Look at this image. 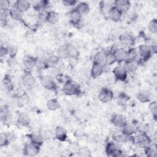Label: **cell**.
Masks as SVG:
<instances>
[{
    "mask_svg": "<svg viewBox=\"0 0 157 157\" xmlns=\"http://www.w3.org/2000/svg\"><path fill=\"white\" fill-rule=\"evenodd\" d=\"M54 136L58 140L64 141L67 139V131L64 127L58 126L55 129Z\"/></svg>",
    "mask_w": 157,
    "mask_h": 157,
    "instance_id": "cell-17",
    "label": "cell"
},
{
    "mask_svg": "<svg viewBox=\"0 0 157 157\" xmlns=\"http://www.w3.org/2000/svg\"><path fill=\"white\" fill-rule=\"evenodd\" d=\"M117 142L114 141L109 142L105 146V152L108 155L113 156L115 153L118 150Z\"/></svg>",
    "mask_w": 157,
    "mask_h": 157,
    "instance_id": "cell-25",
    "label": "cell"
},
{
    "mask_svg": "<svg viewBox=\"0 0 157 157\" xmlns=\"http://www.w3.org/2000/svg\"><path fill=\"white\" fill-rule=\"evenodd\" d=\"M59 19V14L55 11H49L47 12L45 20L51 25L56 24Z\"/></svg>",
    "mask_w": 157,
    "mask_h": 157,
    "instance_id": "cell-23",
    "label": "cell"
},
{
    "mask_svg": "<svg viewBox=\"0 0 157 157\" xmlns=\"http://www.w3.org/2000/svg\"><path fill=\"white\" fill-rule=\"evenodd\" d=\"M148 28L150 33L153 34H156L157 33V20L156 18L151 20L149 22Z\"/></svg>",
    "mask_w": 157,
    "mask_h": 157,
    "instance_id": "cell-35",
    "label": "cell"
},
{
    "mask_svg": "<svg viewBox=\"0 0 157 157\" xmlns=\"http://www.w3.org/2000/svg\"><path fill=\"white\" fill-rule=\"evenodd\" d=\"M138 52L140 58L144 61H147L152 55V51L150 45L141 44L138 47Z\"/></svg>",
    "mask_w": 157,
    "mask_h": 157,
    "instance_id": "cell-3",
    "label": "cell"
},
{
    "mask_svg": "<svg viewBox=\"0 0 157 157\" xmlns=\"http://www.w3.org/2000/svg\"><path fill=\"white\" fill-rule=\"evenodd\" d=\"M140 56L138 50L134 47H131L127 50V58L125 62H136L139 60Z\"/></svg>",
    "mask_w": 157,
    "mask_h": 157,
    "instance_id": "cell-13",
    "label": "cell"
},
{
    "mask_svg": "<svg viewBox=\"0 0 157 157\" xmlns=\"http://www.w3.org/2000/svg\"><path fill=\"white\" fill-rule=\"evenodd\" d=\"M75 9L80 13V14L83 16V15H86L89 12L90 6L86 2H80L77 5Z\"/></svg>",
    "mask_w": 157,
    "mask_h": 157,
    "instance_id": "cell-27",
    "label": "cell"
},
{
    "mask_svg": "<svg viewBox=\"0 0 157 157\" xmlns=\"http://www.w3.org/2000/svg\"><path fill=\"white\" fill-rule=\"evenodd\" d=\"M144 150L146 155L148 156H155L156 155V150L150 145L144 148Z\"/></svg>",
    "mask_w": 157,
    "mask_h": 157,
    "instance_id": "cell-41",
    "label": "cell"
},
{
    "mask_svg": "<svg viewBox=\"0 0 157 157\" xmlns=\"http://www.w3.org/2000/svg\"><path fill=\"white\" fill-rule=\"evenodd\" d=\"M62 91L67 96H72L78 94L79 89L78 86L71 80H67L63 85Z\"/></svg>",
    "mask_w": 157,
    "mask_h": 157,
    "instance_id": "cell-1",
    "label": "cell"
},
{
    "mask_svg": "<svg viewBox=\"0 0 157 157\" xmlns=\"http://www.w3.org/2000/svg\"><path fill=\"white\" fill-rule=\"evenodd\" d=\"M134 140L138 147L144 148L150 145L151 143V139L147 134L138 133V134L134 137Z\"/></svg>",
    "mask_w": 157,
    "mask_h": 157,
    "instance_id": "cell-4",
    "label": "cell"
},
{
    "mask_svg": "<svg viewBox=\"0 0 157 157\" xmlns=\"http://www.w3.org/2000/svg\"><path fill=\"white\" fill-rule=\"evenodd\" d=\"M98 98L103 103L109 102L113 98V91L107 88H102L99 93Z\"/></svg>",
    "mask_w": 157,
    "mask_h": 157,
    "instance_id": "cell-6",
    "label": "cell"
},
{
    "mask_svg": "<svg viewBox=\"0 0 157 157\" xmlns=\"http://www.w3.org/2000/svg\"><path fill=\"white\" fill-rule=\"evenodd\" d=\"M17 123L21 126H28L31 123L30 116L25 112H21L18 114L17 119Z\"/></svg>",
    "mask_w": 157,
    "mask_h": 157,
    "instance_id": "cell-16",
    "label": "cell"
},
{
    "mask_svg": "<svg viewBox=\"0 0 157 157\" xmlns=\"http://www.w3.org/2000/svg\"><path fill=\"white\" fill-rule=\"evenodd\" d=\"M111 121L115 126L120 128H121L128 122L126 117L124 115L118 113L114 114L112 116Z\"/></svg>",
    "mask_w": 157,
    "mask_h": 157,
    "instance_id": "cell-11",
    "label": "cell"
},
{
    "mask_svg": "<svg viewBox=\"0 0 157 157\" xmlns=\"http://www.w3.org/2000/svg\"><path fill=\"white\" fill-rule=\"evenodd\" d=\"M40 134L42 136V137H43L44 140H50L53 137V134L52 132L48 130V129H44L43 131H42L40 132Z\"/></svg>",
    "mask_w": 157,
    "mask_h": 157,
    "instance_id": "cell-42",
    "label": "cell"
},
{
    "mask_svg": "<svg viewBox=\"0 0 157 157\" xmlns=\"http://www.w3.org/2000/svg\"><path fill=\"white\" fill-rule=\"evenodd\" d=\"M46 105H47V107L48 110H57L59 108L60 104H59V102L58 101V99L52 98V99H50L49 100L47 101Z\"/></svg>",
    "mask_w": 157,
    "mask_h": 157,
    "instance_id": "cell-29",
    "label": "cell"
},
{
    "mask_svg": "<svg viewBox=\"0 0 157 157\" xmlns=\"http://www.w3.org/2000/svg\"><path fill=\"white\" fill-rule=\"evenodd\" d=\"M29 102V97L26 93L23 94L22 96L18 98L17 103L20 106L25 105L28 104Z\"/></svg>",
    "mask_w": 157,
    "mask_h": 157,
    "instance_id": "cell-38",
    "label": "cell"
},
{
    "mask_svg": "<svg viewBox=\"0 0 157 157\" xmlns=\"http://www.w3.org/2000/svg\"><path fill=\"white\" fill-rule=\"evenodd\" d=\"M6 47L7 48L8 55H9V57H15L18 52L17 47L13 44H9Z\"/></svg>",
    "mask_w": 157,
    "mask_h": 157,
    "instance_id": "cell-34",
    "label": "cell"
},
{
    "mask_svg": "<svg viewBox=\"0 0 157 157\" xmlns=\"http://www.w3.org/2000/svg\"><path fill=\"white\" fill-rule=\"evenodd\" d=\"M7 64L9 67H13L16 66V64H17V60L15 59V57H9V59L7 61Z\"/></svg>",
    "mask_w": 157,
    "mask_h": 157,
    "instance_id": "cell-47",
    "label": "cell"
},
{
    "mask_svg": "<svg viewBox=\"0 0 157 157\" xmlns=\"http://www.w3.org/2000/svg\"><path fill=\"white\" fill-rule=\"evenodd\" d=\"M136 98L140 102H148L150 99V94L147 90H142L137 93Z\"/></svg>",
    "mask_w": 157,
    "mask_h": 157,
    "instance_id": "cell-26",
    "label": "cell"
},
{
    "mask_svg": "<svg viewBox=\"0 0 157 157\" xmlns=\"http://www.w3.org/2000/svg\"><path fill=\"white\" fill-rule=\"evenodd\" d=\"M48 65L47 59H44L42 58H35L34 67L39 70L44 69Z\"/></svg>",
    "mask_w": 157,
    "mask_h": 157,
    "instance_id": "cell-31",
    "label": "cell"
},
{
    "mask_svg": "<svg viewBox=\"0 0 157 157\" xmlns=\"http://www.w3.org/2000/svg\"><path fill=\"white\" fill-rule=\"evenodd\" d=\"M34 62H35V58L30 56H26L25 57H24V59H23L24 67L28 71H30L34 67Z\"/></svg>",
    "mask_w": 157,
    "mask_h": 157,
    "instance_id": "cell-28",
    "label": "cell"
},
{
    "mask_svg": "<svg viewBox=\"0 0 157 157\" xmlns=\"http://www.w3.org/2000/svg\"><path fill=\"white\" fill-rule=\"evenodd\" d=\"M66 50L68 55V58L72 59H77L79 56V51L78 48L72 44H69L66 45Z\"/></svg>",
    "mask_w": 157,
    "mask_h": 157,
    "instance_id": "cell-22",
    "label": "cell"
},
{
    "mask_svg": "<svg viewBox=\"0 0 157 157\" xmlns=\"http://www.w3.org/2000/svg\"><path fill=\"white\" fill-rule=\"evenodd\" d=\"M104 71V65L93 63V65L90 69V74L92 77L97 78L101 76Z\"/></svg>",
    "mask_w": 157,
    "mask_h": 157,
    "instance_id": "cell-18",
    "label": "cell"
},
{
    "mask_svg": "<svg viewBox=\"0 0 157 157\" xmlns=\"http://www.w3.org/2000/svg\"><path fill=\"white\" fill-rule=\"evenodd\" d=\"M82 16L77 10L75 8L72 9L69 13V19L71 23L74 25H79L82 21Z\"/></svg>",
    "mask_w": 157,
    "mask_h": 157,
    "instance_id": "cell-14",
    "label": "cell"
},
{
    "mask_svg": "<svg viewBox=\"0 0 157 157\" xmlns=\"http://www.w3.org/2000/svg\"><path fill=\"white\" fill-rule=\"evenodd\" d=\"M113 3L114 6L123 13L128 12L131 7V3L128 0H116Z\"/></svg>",
    "mask_w": 157,
    "mask_h": 157,
    "instance_id": "cell-15",
    "label": "cell"
},
{
    "mask_svg": "<svg viewBox=\"0 0 157 157\" xmlns=\"http://www.w3.org/2000/svg\"><path fill=\"white\" fill-rule=\"evenodd\" d=\"M121 132L123 134L130 137L137 132V125L132 123L127 122L122 128Z\"/></svg>",
    "mask_w": 157,
    "mask_h": 157,
    "instance_id": "cell-12",
    "label": "cell"
},
{
    "mask_svg": "<svg viewBox=\"0 0 157 157\" xmlns=\"http://www.w3.org/2000/svg\"><path fill=\"white\" fill-rule=\"evenodd\" d=\"M112 72L115 78L117 80H120V81L126 80L128 77V74L124 65L123 66L118 65L115 66L113 68Z\"/></svg>",
    "mask_w": 157,
    "mask_h": 157,
    "instance_id": "cell-5",
    "label": "cell"
},
{
    "mask_svg": "<svg viewBox=\"0 0 157 157\" xmlns=\"http://www.w3.org/2000/svg\"><path fill=\"white\" fill-rule=\"evenodd\" d=\"M78 155L80 156L89 157L91 156L90 149L86 147H82L78 148Z\"/></svg>",
    "mask_w": 157,
    "mask_h": 157,
    "instance_id": "cell-37",
    "label": "cell"
},
{
    "mask_svg": "<svg viewBox=\"0 0 157 157\" xmlns=\"http://www.w3.org/2000/svg\"><path fill=\"white\" fill-rule=\"evenodd\" d=\"M4 87H6L7 90H10V91L12 90L13 89V88L12 82L9 78H4Z\"/></svg>",
    "mask_w": 157,
    "mask_h": 157,
    "instance_id": "cell-45",
    "label": "cell"
},
{
    "mask_svg": "<svg viewBox=\"0 0 157 157\" xmlns=\"http://www.w3.org/2000/svg\"><path fill=\"white\" fill-rule=\"evenodd\" d=\"M119 40L123 48H131L134 43V37L128 33L121 34L119 37Z\"/></svg>",
    "mask_w": 157,
    "mask_h": 157,
    "instance_id": "cell-7",
    "label": "cell"
},
{
    "mask_svg": "<svg viewBox=\"0 0 157 157\" xmlns=\"http://www.w3.org/2000/svg\"><path fill=\"white\" fill-rule=\"evenodd\" d=\"M20 11L24 13L28 10L31 7V2L27 0H18L15 3V6Z\"/></svg>",
    "mask_w": 157,
    "mask_h": 157,
    "instance_id": "cell-20",
    "label": "cell"
},
{
    "mask_svg": "<svg viewBox=\"0 0 157 157\" xmlns=\"http://www.w3.org/2000/svg\"><path fill=\"white\" fill-rule=\"evenodd\" d=\"M148 109L152 113V115L155 118H156L157 115V102L156 101H153L148 105Z\"/></svg>",
    "mask_w": 157,
    "mask_h": 157,
    "instance_id": "cell-39",
    "label": "cell"
},
{
    "mask_svg": "<svg viewBox=\"0 0 157 157\" xmlns=\"http://www.w3.org/2000/svg\"><path fill=\"white\" fill-rule=\"evenodd\" d=\"M116 58L117 62L121 63L125 62L127 58V50L123 47H118L114 49L113 51L111 50Z\"/></svg>",
    "mask_w": 157,
    "mask_h": 157,
    "instance_id": "cell-9",
    "label": "cell"
},
{
    "mask_svg": "<svg viewBox=\"0 0 157 157\" xmlns=\"http://www.w3.org/2000/svg\"><path fill=\"white\" fill-rule=\"evenodd\" d=\"M8 55V50L6 46L1 45L0 47V56L1 58Z\"/></svg>",
    "mask_w": 157,
    "mask_h": 157,
    "instance_id": "cell-48",
    "label": "cell"
},
{
    "mask_svg": "<svg viewBox=\"0 0 157 157\" xmlns=\"http://www.w3.org/2000/svg\"><path fill=\"white\" fill-rule=\"evenodd\" d=\"M22 83L25 87L30 88L35 83V79L30 72L26 73L22 77Z\"/></svg>",
    "mask_w": 157,
    "mask_h": 157,
    "instance_id": "cell-21",
    "label": "cell"
},
{
    "mask_svg": "<svg viewBox=\"0 0 157 157\" xmlns=\"http://www.w3.org/2000/svg\"><path fill=\"white\" fill-rule=\"evenodd\" d=\"M9 142L8 134L5 133H1L0 134V146L1 147L7 145Z\"/></svg>",
    "mask_w": 157,
    "mask_h": 157,
    "instance_id": "cell-40",
    "label": "cell"
},
{
    "mask_svg": "<svg viewBox=\"0 0 157 157\" xmlns=\"http://www.w3.org/2000/svg\"><path fill=\"white\" fill-rule=\"evenodd\" d=\"M61 2L65 6L71 7V6H73L75 5L76 4H77L78 2L77 1H74V0H63L61 1Z\"/></svg>",
    "mask_w": 157,
    "mask_h": 157,
    "instance_id": "cell-46",
    "label": "cell"
},
{
    "mask_svg": "<svg viewBox=\"0 0 157 157\" xmlns=\"http://www.w3.org/2000/svg\"><path fill=\"white\" fill-rule=\"evenodd\" d=\"M137 63L136 62H125V64L124 65L126 68L128 73L129 72H134L137 67Z\"/></svg>",
    "mask_w": 157,
    "mask_h": 157,
    "instance_id": "cell-36",
    "label": "cell"
},
{
    "mask_svg": "<svg viewBox=\"0 0 157 157\" xmlns=\"http://www.w3.org/2000/svg\"><path fill=\"white\" fill-rule=\"evenodd\" d=\"M102 65L105 64V53L101 52H98L93 57V63Z\"/></svg>",
    "mask_w": 157,
    "mask_h": 157,
    "instance_id": "cell-32",
    "label": "cell"
},
{
    "mask_svg": "<svg viewBox=\"0 0 157 157\" xmlns=\"http://www.w3.org/2000/svg\"><path fill=\"white\" fill-rule=\"evenodd\" d=\"M40 84L48 90H55L56 88V83L53 76L50 75H43L40 78Z\"/></svg>",
    "mask_w": 157,
    "mask_h": 157,
    "instance_id": "cell-2",
    "label": "cell"
},
{
    "mask_svg": "<svg viewBox=\"0 0 157 157\" xmlns=\"http://www.w3.org/2000/svg\"><path fill=\"white\" fill-rule=\"evenodd\" d=\"M9 14L10 18L15 21H22L23 18V13L20 11L15 6L10 9Z\"/></svg>",
    "mask_w": 157,
    "mask_h": 157,
    "instance_id": "cell-19",
    "label": "cell"
},
{
    "mask_svg": "<svg viewBox=\"0 0 157 157\" xmlns=\"http://www.w3.org/2000/svg\"><path fill=\"white\" fill-rule=\"evenodd\" d=\"M29 139L31 143H33L39 146H40L44 141L40 132H33L29 134Z\"/></svg>",
    "mask_w": 157,
    "mask_h": 157,
    "instance_id": "cell-24",
    "label": "cell"
},
{
    "mask_svg": "<svg viewBox=\"0 0 157 157\" xmlns=\"http://www.w3.org/2000/svg\"><path fill=\"white\" fill-rule=\"evenodd\" d=\"M56 55L59 59H66L68 58L66 50V45L59 47L56 51Z\"/></svg>",
    "mask_w": 157,
    "mask_h": 157,
    "instance_id": "cell-33",
    "label": "cell"
},
{
    "mask_svg": "<svg viewBox=\"0 0 157 157\" xmlns=\"http://www.w3.org/2000/svg\"><path fill=\"white\" fill-rule=\"evenodd\" d=\"M40 151V146L33 143L29 142L26 144L24 147V153L28 156H36Z\"/></svg>",
    "mask_w": 157,
    "mask_h": 157,
    "instance_id": "cell-8",
    "label": "cell"
},
{
    "mask_svg": "<svg viewBox=\"0 0 157 157\" xmlns=\"http://www.w3.org/2000/svg\"><path fill=\"white\" fill-rule=\"evenodd\" d=\"M148 131V126L144 124H139L137 125V132L138 133H143L147 134Z\"/></svg>",
    "mask_w": 157,
    "mask_h": 157,
    "instance_id": "cell-43",
    "label": "cell"
},
{
    "mask_svg": "<svg viewBox=\"0 0 157 157\" xmlns=\"http://www.w3.org/2000/svg\"><path fill=\"white\" fill-rule=\"evenodd\" d=\"M109 18L114 22H117L120 20L122 17L123 13L119 10L116 7L113 6L109 9L107 12Z\"/></svg>",
    "mask_w": 157,
    "mask_h": 157,
    "instance_id": "cell-10",
    "label": "cell"
},
{
    "mask_svg": "<svg viewBox=\"0 0 157 157\" xmlns=\"http://www.w3.org/2000/svg\"><path fill=\"white\" fill-rule=\"evenodd\" d=\"M117 62L115 56L112 51L105 53V64L110 66Z\"/></svg>",
    "mask_w": 157,
    "mask_h": 157,
    "instance_id": "cell-30",
    "label": "cell"
},
{
    "mask_svg": "<svg viewBox=\"0 0 157 157\" xmlns=\"http://www.w3.org/2000/svg\"><path fill=\"white\" fill-rule=\"evenodd\" d=\"M10 6V2L7 0L0 1V8L2 11H6L9 9Z\"/></svg>",
    "mask_w": 157,
    "mask_h": 157,
    "instance_id": "cell-44",
    "label": "cell"
}]
</instances>
